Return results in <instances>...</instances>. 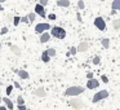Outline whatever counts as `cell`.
<instances>
[{"label":"cell","instance_id":"obj_1","mask_svg":"<svg viewBox=\"0 0 120 110\" xmlns=\"http://www.w3.org/2000/svg\"><path fill=\"white\" fill-rule=\"evenodd\" d=\"M50 35L57 39H65L66 38V30L60 26H52L50 27Z\"/></svg>","mask_w":120,"mask_h":110},{"label":"cell","instance_id":"obj_2","mask_svg":"<svg viewBox=\"0 0 120 110\" xmlns=\"http://www.w3.org/2000/svg\"><path fill=\"white\" fill-rule=\"evenodd\" d=\"M84 88L81 86H72V87H68L67 89L65 91L66 96H78V94L83 93Z\"/></svg>","mask_w":120,"mask_h":110},{"label":"cell","instance_id":"obj_3","mask_svg":"<svg viewBox=\"0 0 120 110\" xmlns=\"http://www.w3.org/2000/svg\"><path fill=\"white\" fill-rule=\"evenodd\" d=\"M109 97V92L106 91V89H102V91H99V92H97L96 94L93 96V100L92 101L96 104V102H99L101 100H103V98H107Z\"/></svg>","mask_w":120,"mask_h":110},{"label":"cell","instance_id":"obj_4","mask_svg":"<svg viewBox=\"0 0 120 110\" xmlns=\"http://www.w3.org/2000/svg\"><path fill=\"white\" fill-rule=\"evenodd\" d=\"M94 26L98 30H101V31H105V30H106V21H105V18L97 17V18L94 20Z\"/></svg>","mask_w":120,"mask_h":110},{"label":"cell","instance_id":"obj_5","mask_svg":"<svg viewBox=\"0 0 120 110\" xmlns=\"http://www.w3.org/2000/svg\"><path fill=\"white\" fill-rule=\"evenodd\" d=\"M68 104H70L71 107H74V109H81V107H84V102L81 101L80 98H72L68 101Z\"/></svg>","mask_w":120,"mask_h":110},{"label":"cell","instance_id":"obj_6","mask_svg":"<svg viewBox=\"0 0 120 110\" xmlns=\"http://www.w3.org/2000/svg\"><path fill=\"white\" fill-rule=\"evenodd\" d=\"M50 27H52V26H50L49 24H38L36 27H35V32H39V34H41V32L49 30Z\"/></svg>","mask_w":120,"mask_h":110},{"label":"cell","instance_id":"obj_7","mask_svg":"<svg viewBox=\"0 0 120 110\" xmlns=\"http://www.w3.org/2000/svg\"><path fill=\"white\" fill-rule=\"evenodd\" d=\"M98 86H99V82L97 80V79L90 78V79H88V82H86V88H88V89L98 88Z\"/></svg>","mask_w":120,"mask_h":110},{"label":"cell","instance_id":"obj_8","mask_svg":"<svg viewBox=\"0 0 120 110\" xmlns=\"http://www.w3.org/2000/svg\"><path fill=\"white\" fill-rule=\"evenodd\" d=\"M35 13L39 14L40 17H45V7H43L41 4H38L35 7Z\"/></svg>","mask_w":120,"mask_h":110},{"label":"cell","instance_id":"obj_9","mask_svg":"<svg viewBox=\"0 0 120 110\" xmlns=\"http://www.w3.org/2000/svg\"><path fill=\"white\" fill-rule=\"evenodd\" d=\"M88 48H89L88 43H86V42H81L80 44L78 45V48H76V49H78V52H86V51H88Z\"/></svg>","mask_w":120,"mask_h":110},{"label":"cell","instance_id":"obj_10","mask_svg":"<svg viewBox=\"0 0 120 110\" xmlns=\"http://www.w3.org/2000/svg\"><path fill=\"white\" fill-rule=\"evenodd\" d=\"M1 101H4V104H5V106L8 107L9 110H12L14 107V105H13V102H12V100H9L8 97H4V98H1Z\"/></svg>","mask_w":120,"mask_h":110},{"label":"cell","instance_id":"obj_11","mask_svg":"<svg viewBox=\"0 0 120 110\" xmlns=\"http://www.w3.org/2000/svg\"><path fill=\"white\" fill-rule=\"evenodd\" d=\"M49 39H50V35L48 34V32H41V35H40V43H47V42H49Z\"/></svg>","mask_w":120,"mask_h":110},{"label":"cell","instance_id":"obj_12","mask_svg":"<svg viewBox=\"0 0 120 110\" xmlns=\"http://www.w3.org/2000/svg\"><path fill=\"white\" fill-rule=\"evenodd\" d=\"M17 74H18V75H19V78H21V79H23V80H25V79H29V78H30L29 73H27L26 70H18V71H17Z\"/></svg>","mask_w":120,"mask_h":110},{"label":"cell","instance_id":"obj_13","mask_svg":"<svg viewBox=\"0 0 120 110\" xmlns=\"http://www.w3.org/2000/svg\"><path fill=\"white\" fill-rule=\"evenodd\" d=\"M34 94L38 97H45V89L44 88H38L34 91Z\"/></svg>","mask_w":120,"mask_h":110},{"label":"cell","instance_id":"obj_14","mask_svg":"<svg viewBox=\"0 0 120 110\" xmlns=\"http://www.w3.org/2000/svg\"><path fill=\"white\" fill-rule=\"evenodd\" d=\"M57 5L62 7V8H67V7H70V1L68 0H57Z\"/></svg>","mask_w":120,"mask_h":110},{"label":"cell","instance_id":"obj_15","mask_svg":"<svg viewBox=\"0 0 120 110\" xmlns=\"http://www.w3.org/2000/svg\"><path fill=\"white\" fill-rule=\"evenodd\" d=\"M41 61H43V62H45V63L50 61V56L47 53V51H44V52L41 53Z\"/></svg>","mask_w":120,"mask_h":110},{"label":"cell","instance_id":"obj_16","mask_svg":"<svg viewBox=\"0 0 120 110\" xmlns=\"http://www.w3.org/2000/svg\"><path fill=\"white\" fill-rule=\"evenodd\" d=\"M111 8H112V11H119L120 9V0H114L111 4Z\"/></svg>","mask_w":120,"mask_h":110},{"label":"cell","instance_id":"obj_17","mask_svg":"<svg viewBox=\"0 0 120 110\" xmlns=\"http://www.w3.org/2000/svg\"><path fill=\"white\" fill-rule=\"evenodd\" d=\"M11 51H12V52H13L16 56H21V49H19L17 45H12V47H11Z\"/></svg>","mask_w":120,"mask_h":110},{"label":"cell","instance_id":"obj_18","mask_svg":"<svg viewBox=\"0 0 120 110\" xmlns=\"http://www.w3.org/2000/svg\"><path fill=\"white\" fill-rule=\"evenodd\" d=\"M102 47H103V48H109L110 47V39H107V38L102 39Z\"/></svg>","mask_w":120,"mask_h":110},{"label":"cell","instance_id":"obj_19","mask_svg":"<svg viewBox=\"0 0 120 110\" xmlns=\"http://www.w3.org/2000/svg\"><path fill=\"white\" fill-rule=\"evenodd\" d=\"M112 26H114L115 30L120 29V20H114V21H112Z\"/></svg>","mask_w":120,"mask_h":110},{"label":"cell","instance_id":"obj_20","mask_svg":"<svg viewBox=\"0 0 120 110\" xmlns=\"http://www.w3.org/2000/svg\"><path fill=\"white\" fill-rule=\"evenodd\" d=\"M19 20H21V17H18V16H13V21H12V22L14 24V26H18V24L21 22Z\"/></svg>","mask_w":120,"mask_h":110},{"label":"cell","instance_id":"obj_21","mask_svg":"<svg viewBox=\"0 0 120 110\" xmlns=\"http://www.w3.org/2000/svg\"><path fill=\"white\" fill-rule=\"evenodd\" d=\"M47 53L50 56V57H54L56 56V49L54 48H49V49H47Z\"/></svg>","mask_w":120,"mask_h":110},{"label":"cell","instance_id":"obj_22","mask_svg":"<svg viewBox=\"0 0 120 110\" xmlns=\"http://www.w3.org/2000/svg\"><path fill=\"white\" fill-rule=\"evenodd\" d=\"M27 17H29V20H30V24H31V22H34V21H35V18H36V13H30Z\"/></svg>","mask_w":120,"mask_h":110},{"label":"cell","instance_id":"obj_23","mask_svg":"<svg viewBox=\"0 0 120 110\" xmlns=\"http://www.w3.org/2000/svg\"><path fill=\"white\" fill-rule=\"evenodd\" d=\"M93 63L94 65H99V63H101V57H99V56H96V57L93 58Z\"/></svg>","mask_w":120,"mask_h":110},{"label":"cell","instance_id":"obj_24","mask_svg":"<svg viewBox=\"0 0 120 110\" xmlns=\"http://www.w3.org/2000/svg\"><path fill=\"white\" fill-rule=\"evenodd\" d=\"M78 8L79 9H84V8H85V4H84L83 0H79V1H78Z\"/></svg>","mask_w":120,"mask_h":110},{"label":"cell","instance_id":"obj_25","mask_svg":"<svg viewBox=\"0 0 120 110\" xmlns=\"http://www.w3.org/2000/svg\"><path fill=\"white\" fill-rule=\"evenodd\" d=\"M21 22H23V24H30V20H29V17H21V20H19Z\"/></svg>","mask_w":120,"mask_h":110},{"label":"cell","instance_id":"obj_26","mask_svg":"<svg viewBox=\"0 0 120 110\" xmlns=\"http://www.w3.org/2000/svg\"><path fill=\"white\" fill-rule=\"evenodd\" d=\"M17 104H18V105L25 104V100H23V97H22V96H18V97H17Z\"/></svg>","mask_w":120,"mask_h":110},{"label":"cell","instance_id":"obj_27","mask_svg":"<svg viewBox=\"0 0 120 110\" xmlns=\"http://www.w3.org/2000/svg\"><path fill=\"white\" fill-rule=\"evenodd\" d=\"M76 52H78V49H76V47H71V49H70V55L71 56H74V55H76Z\"/></svg>","mask_w":120,"mask_h":110},{"label":"cell","instance_id":"obj_28","mask_svg":"<svg viewBox=\"0 0 120 110\" xmlns=\"http://www.w3.org/2000/svg\"><path fill=\"white\" fill-rule=\"evenodd\" d=\"M12 89H13V86H8V87H7V89H5L7 94H11L12 93Z\"/></svg>","mask_w":120,"mask_h":110},{"label":"cell","instance_id":"obj_29","mask_svg":"<svg viewBox=\"0 0 120 110\" xmlns=\"http://www.w3.org/2000/svg\"><path fill=\"white\" fill-rule=\"evenodd\" d=\"M48 18H49V20H52V21H54V20L57 18V16H56L54 13H50L49 16H48Z\"/></svg>","mask_w":120,"mask_h":110},{"label":"cell","instance_id":"obj_30","mask_svg":"<svg viewBox=\"0 0 120 110\" xmlns=\"http://www.w3.org/2000/svg\"><path fill=\"white\" fill-rule=\"evenodd\" d=\"M5 21L7 22H12V21H13V16H12V14H8L7 18H5Z\"/></svg>","mask_w":120,"mask_h":110},{"label":"cell","instance_id":"obj_31","mask_svg":"<svg viewBox=\"0 0 120 110\" xmlns=\"http://www.w3.org/2000/svg\"><path fill=\"white\" fill-rule=\"evenodd\" d=\"M101 79H102V82H103V83H109V78H107L106 75H102Z\"/></svg>","mask_w":120,"mask_h":110},{"label":"cell","instance_id":"obj_32","mask_svg":"<svg viewBox=\"0 0 120 110\" xmlns=\"http://www.w3.org/2000/svg\"><path fill=\"white\" fill-rule=\"evenodd\" d=\"M48 1H49V0H40V1H39V4H41L43 7H45V5L48 4Z\"/></svg>","mask_w":120,"mask_h":110},{"label":"cell","instance_id":"obj_33","mask_svg":"<svg viewBox=\"0 0 120 110\" xmlns=\"http://www.w3.org/2000/svg\"><path fill=\"white\" fill-rule=\"evenodd\" d=\"M7 32H8V29H7V27H3V29L0 30V34H1V35L7 34Z\"/></svg>","mask_w":120,"mask_h":110},{"label":"cell","instance_id":"obj_34","mask_svg":"<svg viewBox=\"0 0 120 110\" xmlns=\"http://www.w3.org/2000/svg\"><path fill=\"white\" fill-rule=\"evenodd\" d=\"M18 110H26V106H25V104H21V105H18Z\"/></svg>","mask_w":120,"mask_h":110},{"label":"cell","instance_id":"obj_35","mask_svg":"<svg viewBox=\"0 0 120 110\" xmlns=\"http://www.w3.org/2000/svg\"><path fill=\"white\" fill-rule=\"evenodd\" d=\"M86 78H88V79L93 78V74H92V73H88V74H86Z\"/></svg>","mask_w":120,"mask_h":110},{"label":"cell","instance_id":"obj_36","mask_svg":"<svg viewBox=\"0 0 120 110\" xmlns=\"http://www.w3.org/2000/svg\"><path fill=\"white\" fill-rule=\"evenodd\" d=\"M14 87H16V88H21V86H19V83H17V82H14Z\"/></svg>","mask_w":120,"mask_h":110},{"label":"cell","instance_id":"obj_37","mask_svg":"<svg viewBox=\"0 0 120 110\" xmlns=\"http://www.w3.org/2000/svg\"><path fill=\"white\" fill-rule=\"evenodd\" d=\"M0 110H7V106H0Z\"/></svg>","mask_w":120,"mask_h":110},{"label":"cell","instance_id":"obj_38","mask_svg":"<svg viewBox=\"0 0 120 110\" xmlns=\"http://www.w3.org/2000/svg\"><path fill=\"white\" fill-rule=\"evenodd\" d=\"M78 20H79V22H81V17H80V14L78 13Z\"/></svg>","mask_w":120,"mask_h":110},{"label":"cell","instance_id":"obj_39","mask_svg":"<svg viewBox=\"0 0 120 110\" xmlns=\"http://www.w3.org/2000/svg\"><path fill=\"white\" fill-rule=\"evenodd\" d=\"M3 9H4V8L1 7V4H0V11H3Z\"/></svg>","mask_w":120,"mask_h":110},{"label":"cell","instance_id":"obj_40","mask_svg":"<svg viewBox=\"0 0 120 110\" xmlns=\"http://www.w3.org/2000/svg\"><path fill=\"white\" fill-rule=\"evenodd\" d=\"M4 1H7V0H0V3H4Z\"/></svg>","mask_w":120,"mask_h":110},{"label":"cell","instance_id":"obj_41","mask_svg":"<svg viewBox=\"0 0 120 110\" xmlns=\"http://www.w3.org/2000/svg\"><path fill=\"white\" fill-rule=\"evenodd\" d=\"M1 48H3V45H1V44H0V49H1Z\"/></svg>","mask_w":120,"mask_h":110},{"label":"cell","instance_id":"obj_42","mask_svg":"<svg viewBox=\"0 0 120 110\" xmlns=\"http://www.w3.org/2000/svg\"><path fill=\"white\" fill-rule=\"evenodd\" d=\"M0 102H1V97H0Z\"/></svg>","mask_w":120,"mask_h":110},{"label":"cell","instance_id":"obj_43","mask_svg":"<svg viewBox=\"0 0 120 110\" xmlns=\"http://www.w3.org/2000/svg\"><path fill=\"white\" fill-rule=\"evenodd\" d=\"M119 12H120V9H119Z\"/></svg>","mask_w":120,"mask_h":110},{"label":"cell","instance_id":"obj_44","mask_svg":"<svg viewBox=\"0 0 120 110\" xmlns=\"http://www.w3.org/2000/svg\"><path fill=\"white\" fill-rule=\"evenodd\" d=\"M102 1H103V0H102Z\"/></svg>","mask_w":120,"mask_h":110}]
</instances>
